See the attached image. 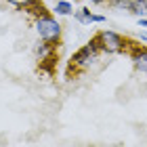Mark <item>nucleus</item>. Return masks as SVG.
Returning <instances> with one entry per match:
<instances>
[{
    "label": "nucleus",
    "instance_id": "nucleus-1",
    "mask_svg": "<svg viewBox=\"0 0 147 147\" xmlns=\"http://www.w3.org/2000/svg\"><path fill=\"white\" fill-rule=\"evenodd\" d=\"M34 28H36V34H38L40 40L55 42V44L59 42V38H61V32H63L61 23H59L53 15H49V13L34 19Z\"/></svg>",
    "mask_w": 147,
    "mask_h": 147
},
{
    "label": "nucleus",
    "instance_id": "nucleus-2",
    "mask_svg": "<svg viewBox=\"0 0 147 147\" xmlns=\"http://www.w3.org/2000/svg\"><path fill=\"white\" fill-rule=\"evenodd\" d=\"M92 42L97 44V49L101 53H107V55H116V53H124L126 51V40L113 30H103L92 38Z\"/></svg>",
    "mask_w": 147,
    "mask_h": 147
},
{
    "label": "nucleus",
    "instance_id": "nucleus-3",
    "mask_svg": "<svg viewBox=\"0 0 147 147\" xmlns=\"http://www.w3.org/2000/svg\"><path fill=\"white\" fill-rule=\"evenodd\" d=\"M99 53H101V51H99L97 44L90 40L88 44H84L82 49H78L71 55V67H76V69H88L90 65H95L99 61Z\"/></svg>",
    "mask_w": 147,
    "mask_h": 147
},
{
    "label": "nucleus",
    "instance_id": "nucleus-4",
    "mask_svg": "<svg viewBox=\"0 0 147 147\" xmlns=\"http://www.w3.org/2000/svg\"><path fill=\"white\" fill-rule=\"evenodd\" d=\"M74 19H76L78 23H82V25L105 23V21H107V17H105V15H97V13H92L90 9H86V6H82V9H78V11H74Z\"/></svg>",
    "mask_w": 147,
    "mask_h": 147
},
{
    "label": "nucleus",
    "instance_id": "nucleus-5",
    "mask_svg": "<svg viewBox=\"0 0 147 147\" xmlns=\"http://www.w3.org/2000/svg\"><path fill=\"white\" fill-rule=\"evenodd\" d=\"M34 53L38 57L40 63H46V61H53L55 57V42H46V40H38L34 44Z\"/></svg>",
    "mask_w": 147,
    "mask_h": 147
},
{
    "label": "nucleus",
    "instance_id": "nucleus-6",
    "mask_svg": "<svg viewBox=\"0 0 147 147\" xmlns=\"http://www.w3.org/2000/svg\"><path fill=\"white\" fill-rule=\"evenodd\" d=\"M130 59H132V65H135L137 71L147 74V49H135Z\"/></svg>",
    "mask_w": 147,
    "mask_h": 147
},
{
    "label": "nucleus",
    "instance_id": "nucleus-7",
    "mask_svg": "<svg viewBox=\"0 0 147 147\" xmlns=\"http://www.w3.org/2000/svg\"><path fill=\"white\" fill-rule=\"evenodd\" d=\"M53 13L59 17H69V15H74V4L69 0H57L55 6H53Z\"/></svg>",
    "mask_w": 147,
    "mask_h": 147
},
{
    "label": "nucleus",
    "instance_id": "nucleus-8",
    "mask_svg": "<svg viewBox=\"0 0 147 147\" xmlns=\"http://www.w3.org/2000/svg\"><path fill=\"white\" fill-rule=\"evenodd\" d=\"M109 9L120 13H132V0H107Z\"/></svg>",
    "mask_w": 147,
    "mask_h": 147
},
{
    "label": "nucleus",
    "instance_id": "nucleus-9",
    "mask_svg": "<svg viewBox=\"0 0 147 147\" xmlns=\"http://www.w3.org/2000/svg\"><path fill=\"white\" fill-rule=\"evenodd\" d=\"M25 11H28L30 15H34V19L40 17V15H46V13H49V11H46V6L40 2V0H32V4H30Z\"/></svg>",
    "mask_w": 147,
    "mask_h": 147
},
{
    "label": "nucleus",
    "instance_id": "nucleus-10",
    "mask_svg": "<svg viewBox=\"0 0 147 147\" xmlns=\"http://www.w3.org/2000/svg\"><path fill=\"white\" fill-rule=\"evenodd\" d=\"M132 15H137L139 19L147 17V0H132Z\"/></svg>",
    "mask_w": 147,
    "mask_h": 147
},
{
    "label": "nucleus",
    "instance_id": "nucleus-11",
    "mask_svg": "<svg viewBox=\"0 0 147 147\" xmlns=\"http://www.w3.org/2000/svg\"><path fill=\"white\" fill-rule=\"evenodd\" d=\"M6 2H11L13 6H17V9H28V6L32 4V0H6Z\"/></svg>",
    "mask_w": 147,
    "mask_h": 147
},
{
    "label": "nucleus",
    "instance_id": "nucleus-12",
    "mask_svg": "<svg viewBox=\"0 0 147 147\" xmlns=\"http://www.w3.org/2000/svg\"><path fill=\"white\" fill-rule=\"evenodd\" d=\"M86 2H90V4H105L107 0H86Z\"/></svg>",
    "mask_w": 147,
    "mask_h": 147
},
{
    "label": "nucleus",
    "instance_id": "nucleus-13",
    "mask_svg": "<svg viewBox=\"0 0 147 147\" xmlns=\"http://www.w3.org/2000/svg\"><path fill=\"white\" fill-rule=\"evenodd\" d=\"M139 25H141V28H147V17H143V19H139Z\"/></svg>",
    "mask_w": 147,
    "mask_h": 147
},
{
    "label": "nucleus",
    "instance_id": "nucleus-14",
    "mask_svg": "<svg viewBox=\"0 0 147 147\" xmlns=\"http://www.w3.org/2000/svg\"><path fill=\"white\" fill-rule=\"evenodd\" d=\"M139 38H141L143 42H147V32H141V34H139Z\"/></svg>",
    "mask_w": 147,
    "mask_h": 147
}]
</instances>
